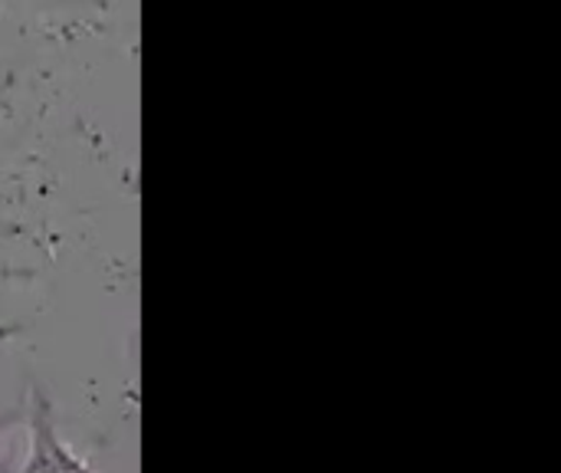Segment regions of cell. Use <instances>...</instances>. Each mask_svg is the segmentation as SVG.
Masks as SVG:
<instances>
[{
  "mask_svg": "<svg viewBox=\"0 0 561 473\" xmlns=\"http://www.w3.org/2000/svg\"><path fill=\"white\" fill-rule=\"evenodd\" d=\"M0 473H10V471H7V468H0Z\"/></svg>",
  "mask_w": 561,
  "mask_h": 473,
  "instance_id": "2",
  "label": "cell"
},
{
  "mask_svg": "<svg viewBox=\"0 0 561 473\" xmlns=\"http://www.w3.org/2000/svg\"><path fill=\"white\" fill-rule=\"evenodd\" d=\"M30 402H33L30 418H26V428H30V458H26L23 473H92L79 458H72L69 448L59 441L46 398L39 392H33Z\"/></svg>",
  "mask_w": 561,
  "mask_h": 473,
  "instance_id": "1",
  "label": "cell"
}]
</instances>
